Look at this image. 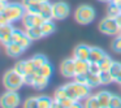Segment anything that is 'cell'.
Segmentation results:
<instances>
[{
  "instance_id": "cell-1",
  "label": "cell",
  "mask_w": 121,
  "mask_h": 108,
  "mask_svg": "<svg viewBox=\"0 0 121 108\" xmlns=\"http://www.w3.org/2000/svg\"><path fill=\"white\" fill-rule=\"evenodd\" d=\"M25 13L26 9L22 5V3H7L4 9L0 12V24H13L18 20H22Z\"/></svg>"
},
{
  "instance_id": "cell-2",
  "label": "cell",
  "mask_w": 121,
  "mask_h": 108,
  "mask_svg": "<svg viewBox=\"0 0 121 108\" xmlns=\"http://www.w3.org/2000/svg\"><path fill=\"white\" fill-rule=\"evenodd\" d=\"M64 89H65V91H66L68 98H70L74 102H79V100H82V99H86L90 95L91 87L86 86V85H81V83H78V82L73 81V82H69V83L64 85Z\"/></svg>"
},
{
  "instance_id": "cell-3",
  "label": "cell",
  "mask_w": 121,
  "mask_h": 108,
  "mask_svg": "<svg viewBox=\"0 0 121 108\" xmlns=\"http://www.w3.org/2000/svg\"><path fill=\"white\" fill-rule=\"evenodd\" d=\"M96 13L95 9L89 4H81L74 11V20L79 25H90L94 22Z\"/></svg>"
},
{
  "instance_id": "cell-4",
  "label": "cell",
  "mask_w": 121,
  "mask_h": 108,
  "mask_svg": "<svg viewBox=\"0 0 121 108\" xmlns=\"http://www.w3.org/2000/svg\"><path fill=\"white\" fill-rule=\"evenodd\" d=\"M3 85L7 90L11 91H18L21 89V86L24 85V76H21L20 73H17L14 69L5 72L3 77Z\"/></svg>"
},
{
  "instance_id": "cell-5",
  "label": "cell",
  "mask_w": 121,
  "mask_h": 108,
  "mask_svg": "<svg viewBox=\"0 0 121 108\" xmlns=\"http://www.w3.org/2000/svg\"><path fill=\"white\" fill-rule=\"evenodd\" d=\"M98 29L102 34L104 35H118L120 34V27H118L117 22H116V18H112V17L105 16L102 21L98 25Z\"/></svg>"
},
{
  "instance_id": "cell-6",
  "label": "cell",
  "mask_w": 121,
  "mask_h": 108,
  "mask_svg": "<svg viewBox=\"0 0 121 108\" xmlns=\"http://www.w3.org/2000/svg\"><path fill=\"white\" fill-rule=\"evenodd\" d=\"M20 103H21V98L17 91L7 90L0 96V107L1 108H17Z\"/></svg>"
},
{
  "instance_id": "cell-7",
  "label": "cell",
  "mask_w": 121,
  "mask_h": 108,
  "mask_svg": "<svg viewBox=\"0 0 121 108\" xmlns=\"http://www.w3.org/2000/svg\"><path fill=\"white\" fill-rule=\"evenodd\" d=\"M70 14V7L65 1H56L52 4V16L53 20L63 21Z\"/></svg>"
},
{
  "instance_id": "cell-8",
  "label": "cell",
  "mask_w": 121,
  "mask_h": 108,
  "mask_svg": "<svg viewBox=\"0 0 121 108\" xmlns=\"http://www.w3.org/2000/svg\"><path fill=\"white\" fill-rule=\"evenodd\" d=\"M44 21L46 20L40 14H34V13H29V12H26L22 17V24H24L25 29L33 26H40Z\"/></svg>"
},
{
  "instance_id": "cell-9",
  "label": "cell",
  "mask_w": 121,
  "mask_h": 108,
  "mask_svg": "<svg viewBox=\"0 0 121 108\" xmlns=\"http://www.w3.org/2000/svg\"><path fill=\"white\" fill-rule=\"evenodd\" d=\"M60 73L65 78H74L76 68H74V59H65L60 64Z\"/></svg>"
},
{
  "instance_id": "cell-10",
  "label": "cell",
  "mask_w": 121,
  "mask_h": 108,
  "mask_svg": "<svg viewBox=\"0 0 121 108\" xmlns=\"http://www.w3.org/2000/svg\"><path fill=\"white\" fill-rule=\"evenodd\" d=\"M21 3L25 7L26 12L34 13V14H39L40 9H42V5H43V3L39 1V0H22Z\"/></svg>"
},
{
  "instance_id": "cell-11",
  "label": "cell",
  "mask_w": 121,
  "mask_h": 108,
  "mask_svg": "<svg viewBox=\"0 0 121 108\" xmlns=\"http://www.w3.org/2000/svg\"><path fill=\"white\" fill-rule=\"evenodd\" d=\"M13 30L14 27L12 26V24H7V25H3L0 27V42L3 43L4 46L7 43L11 42V38H12V34H13Z\"/></svg>"
},
{
  "instance_id": "cell-12",
  "label": "cell",
  "mask_w": 121,
  "mask_h": 108,
  "mask_svg": "<svg viewBox=\"0 0 121 108\" xmlns=\"http://www.w3.org/2000/svg\"><path fill=\"white\" fill-rule=\"evenodd\" d=\"M96 99L100 104V108H109V103L112 99V92L107 91V90H100L96 94Z\"/></svg>"
},
{
  "instance_id": "cell-13",
  "label": "cell",
  "mask_w": 121,
  "mask_h": 108,
  "mask_svg": "<svg viewBox=\"0 0 121 108\" xmlns=\"http://www.w3.org/2000/svg\"><path fill=\"white\" fill-rule=\"evenodd\" d=\"M25 51V48L22 46H20L18 43H14V42H9L5 44V52L8 53V56L11 57H17V56L22 55Z\"/></svg>"
},
{
  "instance_id": "cell-14",
  "label": "cell",
  "mask_w": 121,
  "mask_h": 108,
  "mask_svg": "<svg viewBox=\"0 0 121 108\" xmlns=\"http://www.w3.org/2000/svg\"><path fill=\"white\" fill-rule=\"evenodd\" d=\"M90 56V46L86 44H78L74 48L73 59H81V60H89Z\"/></svg>"
},
{
  "instance_id": "cell-15",
  "label": "cell",
  "mask_w": 121,
  "mask_h": 108,
  "mask_svg": "<svg viewBox=\"0 0 121 108\" xmlns=\"http://www.w3.org/2000/svg\"><path fill=\"white\" fill-rule=\"evenodd\" d=\"M89 60H81V59H74V68H76V76L77 74H86L89 73Z\"/></svg>"
},
{
  "instance_id": "cell-16",
  "label": "cell",
  "mask_w": 121,
  "mask_h": 108,
  "mask_svg": "<svg viewBox=\"0 0 121 108\" xmlns=\"http://www.w3.org/2000/svg\"><path fill=\"white\" fill-rule=\"evenodd\" d=\"M105 55H107V53H105L100 47H90L89 61H91V63H99Z\"/></svg>"
},
{
  "instance_id": "cell-17",
  "label": "cell",
  "mask_w": 121,
  "mask_h": 108,
  "mask_svg": "<svg viewBox=\"0 0 121 108\" xmlns=\"http://www.w3.org/2000/svg\"><path fill=\"white\" fill-rule=\"evenodd\" d=\"M48 82H50V78L42 76V74H39L37 72V76H35L34 82H33V87L37 89V90H43L48 86Z\"/></svg>"
},
{
  "instance_id": "cell-18",
  "label": "cell",
  "mask_w": 121,
  "mask_h": 108,
  "mask_svg": "<svg viewBox=\"0 0 121 108\" xmlns=\"http://www.w3.org/2000/svg\"><path fill=\"white\" fill-rule=\"evenodd\" d=\"M25 33L27 34V37L30 38L31 40H38L40 38H43V31H42V27L40 26H33V27H27L25 30Z\"/></svg>"
},
{
  "instance_id": "cell-19",
  "label": "cell",
  "mask_w": 121,
  "mask_h": 108,
  "mask_svg": "<svg viewBox=\"0 0 121 108\" xmlns=\"http://www.w3.org/2000/svg\"><path fill=\"white\" fill-rule=\"evenodd\" d=\"M40 16L46 20V21H50V20H53V16H52V4L50 1H46L43 3L42 5V9H40Z\"/></svg>"
},
{
  "instance_id": "cell-20",
  "label": "cell",
  "mask_w": 121,
  "mask_h": 108,
  "mask_svg": "<svg viewBox=\"0 0 121 108\" xmlns=\"http://www.w3.org/2000/svg\"><path fill=\"white\" fill-rule=\"evenodd\" d=\"M40 27H42V31H43V35H44V37H48V35L53 34L55 30H56L55 24L52 22V20H50V21H44L42 25H40Z\"/></svg>"
},
{
  "instance_id": "cell-21",
  "label": "cell",
  "mask_w": 121,
  "mask_h": 108,
  "mask_svg": "<svg viewBox=\"0 0 121 108\" xmlns=\"http://www.w3.org/2000/svg\"><path fill=\"white\" fill-rule=\"evenodd\" d=\"M83 108H100V104L96 99V95H89L85 99Z\"/></svg>"
},
{
  "instance_id": "cell-22",
  "label": "cell",
  "mask_w": 121,
  "mask_h": 108,
  "mask_svg": "<svg viewBox=\"0 0 121 108\" xmlns=\"http://www.w3.org/2000/svg\"><path fill=\"white\" fill-rule=\"evenodd\" d=\"M37 72L39 74H42V76L47 77V78H51V76H52V73H53V69H52V65H51V64L47 61V63L43 64L40 68H38Z\"/></svg>"
},
{
  "instance_id": "cell-23",
  "label": "cell",
  "mask_w": 121,
  "mask_h": 108,
  "mask_svg": "<svg viewBox=\"0 0 121 108\" xmlns=\"http://www.w3.org/2000/svg\"><path fill=\"white\" fill-rule=\"evenodd\" d=\"M87 76V85H89V87H98V86H100V77H99V74H92V73H87L86 74Z\"/></svg>"
},
{
  "instance_id": "cell-24",
  "label": "cell",
  "mask_w": 121,
  "mask_h": 108,
  "mask_svg": "<svg viewBox=\"0 0 121 108\" xmlns=\"http://www.w3.org/2000/svg\"><path fill=\"white\" fill-rule=\"evenodd\" d=\"M99 77H100V83L104 85V86H107V85L115 82V79H113L112 74L109 73V70H102L99 73Z\"/></svg>"
},
{
  "instance_id": "cell-25",
  "label": "cell",
  "mask_w": 121,
  "mask_h": 108,
  "mask_svg": "<svg viewBox=\"0 0 121 108\" xmlns=\"http://www.w3.org/2000/svg\"><path fill=\"white\" fill-rule=\"evenodd\" d=\"M121 13V8L118 5L113 3H108V7H107V16L108 17H112V18H116L118 14Z\"/></svg>"
},
{
  "instance_id": "cell-26",
  "label": "cell",
  "mask_w": 121,
  "mask_h": 108,
  "mask_svg": "<svg viewBox=\"0 0 121 108\" xmlns=\"http://www.w3.org/2000/svg\"><path fill=\"white\" fill-rule=\"evenodd\" d=\"M52 100L48 96H38V107L39 108H51Z\"/></svg>"
},
{
  "instance_id": "cell-27",
  "label": "cell",
  "mask_w": 121,
  "mask_h": 108,
  "mask_svg": "<svg viewBox=\"0 0 121 108\" xmlns=\"http://www.w3.org/2000/svg\"><path fill=\"white\" fill-rule=\"evenodd\" d=\"M112 63H113L112 59H111L108 55H105L104 57H103L102 60L99 61V66H100V69H102V70H109Z\"/></svg>"
},
{
  "instance_id": "cell-28",
  "label": "cell",
  "mask_w": 121,
  "mask_h": 108,
  "mask_svg": "<svg viewBox=\"0 0 121 108\" xmlns=\"http://www.w3.org/2000/svg\"><path fill=\"white\" fill-rule=\"evenodd\" d=\"M13 69L17 72V73L21 74V76H24V74L26 73V60H20V61H17V63L14 64Z\"/></svg>"
},
{
  "instance_id": "cell-29",
  "label": "cell",
  "mask_w": 121,
  "mask_h": 108,
  "mask_svg": "<svg viewBox=\"0 0 121 108\" xmlns=\"http://www.w3.org/2000/svg\"><path fill=\"white\" fill-rule=\"evenodd\" d=\"M111 48H112L113 52L121 53V35L120 34L112 40V43H111Z\"/></svg>"
},
{
  "instance_id": "cell-30",
  "label": "cell",
  "mask_w": 121,
  "mask_h": 108,
  "mask_svg": "<svg viewBox=\"0 0 121 108\" xmlns=\"http://www.w3.org/2000/svg\"><path fill=\"white\" fill-rule=\"evenodd\" d=\"M65 98H68V95H66V91H65V89H64V86H61V87H59V89H56L55 90V94H53V99L55 100H63V99H65Z\"/></svg>"
},
{
  "instance_id": "cell-31",
  "label": "cell",
  "mask_w": 121,
  "mask_h": 108,
  "mask_svg": "<svg viewBox=\"0 0 121 108\" xmlns=\"http://www.w3.org/2000/svg\"><path fill=\"white\" fill-rule=\"evenodd\" d=\"M24 108H38V96L27 98L24 102Z\"/></svg>"
},
{
  "instance_id": "cell-32",
  "label": "cell",
  "mask_w": 121,
  "mask_h": 108,
  "mask_svg": "<svg viewBox=\"0 0 121 108\" xmlns=\"http://www.w3.org/2000/svg\"><path fill=\"white\" fill-rule=\"evenodd\" d=\"M26 34L25 31H22V30L20 29H14L13 30V34H12V38H11V42H14V43H18L20 40L24 38V35Z\"/></svg>"
},
{
  "instance_id": "cell-33",
  "label": "cell",
  "mask_w": 121,
  "mask_h": 108,
  "mask_svg": "<svg viewBox=\"0 0 121 108\" xmlns=\"http://www.w3.org/2000/svg\"><path fill=\"white\" fill-rule=\"evenodd\" d=\"M33 61H34V64H35V66H37V69L38 68H40V66L43 65V64H46L47 63V57H46L44 55H35L34 57L31 59Z\"/></svg>"
},
{
  "instance_id": "cell-34",
  "label": "cell",
  "mask_w": 121,
  "mask_h": 108,
  "mask_svg": "<svg viewBox=\"0 0 121 108\" xmlns=\"http://www.w3.org/2000/svg\"><path fill=\"white\" fill-rule=\"evenodd\" d=\"M120 70H121V63H118V61H113L112 65H111V68H109V73L112 74L113 79H115L116 76L120 73Z\"/></svg>"
},
{
  "instance_id": "cell-35",
  "label": "cell",
  "mask_w": 121,
  "mask_h": 108,
  "mask_svg": "<svg viewBox=\"0 0 121 108\" xmlns=\"http://www.w3.org/2000/svg\"><path fill=\"white\" fill-rule=\"evenodd\" d=\"M109 108H121V96L117 94H112V99L109 103Z\"/></svg>"
},
{
  "instance_id": "cell-36",
  "label": "cell",
  "mask_w": 121,
  "mask_h": 108,
  "mask_svg": "<svg viewBox=\"0 0 121 108\" xmlns=\"http://www.w3.org/2000/svg\"><path fill=\"white\" fill-rule=\"evenodd\" d=\"M35 76H37V72H34V73H26V74H24V83L25 85H29V86H33V82H34Z\"/></svg>"
},
{
  "instance_id": "cell-37",
  "label": "cell",
  "mask_w": 121,
  "mask_h": 108,
  "mask_svg": "<svg viewBox=\"0 0 121 108\" xmlns=\"http://www.w3.org/2000/svg\"><path fill=\"white\" fill-rule=\"evenodd\" d=\"M89 72L92 74H99L100 72H102V69H100V66H99V63H91V61H90Z\"/></svg>"
},
{
  "instance_id": "cell-38",
  "label": "cell",
  "mask_w": 121,
  "mask_h": 108,
  "mask_svg": "<svg viewBox=\"0 0 121 108\" xmlns=\"http://www.w3.org/2000/svg\"><path fill=\"white\" fill-rule=\"evenodd\" d=\"M31 42H33V40L30 39L29 37H27V34H25V35H24V38H22V39L18 42V44H20V46H22V47H24L25 50H27V48L30 47V44H31Z\"/></svg>"
},
{
  "instance_id": "cell-39",
  "label": "cell",
  "mask_w": 121,
  "mask_h": 108,
  "mask_svg": "<svg viewBox=\"0 0 121 108\" xmlns=\"http://www.w3.org/2000/svg\"><path fill=\"white\" fill-rule=\"evenodd\" d=\"M34 72H37V66H35L34 61L29 59V60H26V73H34Z\"/></svg>"
},
{
  "instance_id": "cell-40",
  "label": "cell",
  "mask_w": 121,
  "mask_h": 108,
  "mask_svg": "<svg viewBox=\"0 0 121 108\" xmlns=\"http://www.w3.org/2000/svg\"><path fill=\"white\" fill-rule=\"evenodd\" d=\"M73 102H74V100H72L70 98H65V99L60 100V103L63 104V107H64V108H69L72 104H73Z\"/></svg>"
},
{
  "instance_id": "cell-41",
  "label": "cell",
  "mask_w": 121,
  "mask_h": 108,
  "mask_svg": "<svg viewBox=\"0 0 121 108\" xmlns=\"http://www.w3.org/2000/svg\"><path fill=\"white\" fill-rule=\"evenodd\" d=\"M51 108H64V107H63V104H61L59 100H55V99H53V100H52V104H51Z\"/></svg>"
},
{
  "instance_id": "cell-42",
  "label": "cell",
  "mask_w": 121,
  "mask_h": 108,
  "mask_svg": "<svg viewBox=\"0 0 121 108\" xmlns=\"http://www.w3.org/2000/svg\"><path fill=\"white\" fill-rule=\"evenodd\" d=\"M69 108H83V104H81L79 102H73V104Z\"/></svg>"
},
{
  "instance_id": "cell-43",
  "label": "cell",
  "mask_w": 121,
  "mask_h": 108,
  "mask_svg": "<svg viewBox=\"0 0 121 108\" xmlns=\"http://www.w3.org/2000/svg\"><path fill=\"white\" fill-rule=\"evenodd\" d=\"M115 82H116V83H120V85H121V70H120V73H118L117 76H116Z\"/></svg>"
},
{
  "instance_id": "cell-44",
  "label": "cell",
  "mask_w": 121,
  "mask_h": 108,
  "mask_svg": "<svg viewBox=\"0 0 121 108\" xmlns=\"http://www.w3.org/2000/svg\"><path fill=\"white\" fill-rule=\"evenodd\" d=\"M116 22H117V25H118V27H120V30H121V13L118 14L117 17H116Z\"/></svg>"
},
{
  "instance_id": "cell-45",
  "label": "cell",
  "mask_w": 121,
  "mask_h": 108,
  "mask_svg": "<svg viewBox=\"0 0 121 108\" xmlns=\"http://www.w3.org/2000/svg\"><path fill=\"white\" fill-rule=\"evenodd\" d=\"M5 4H7V1H1V0H0V12H1V11L4 9V7H5Z\"/></svg>"
},
{
  "instance_id": "cell-46",
  "label": "cell",
  "mask_w": 121,
  "mask_h": 108,
  "mask_svg": "<svg viewBox=\"0 0 121 108\" xmlns=\"http://www.w3.org/2000/svg\"><path fill=\"white\" fill-rule=\"evenodd\" d=\"M99 1H103V3H109V0H99Z\"/></svg>"
},
{
  "instance_id": "cell-47",
  "label": "cell",
  "mask_w": 121,
  "mask_h": 108,
  "mask_svg": "<svg viewBox=\"0 0 121 108\" xmlns=\"http://www.w3.org/2000/svg\"><path fill=\"white\" fill-rule=\"evenodd\" d=\"M39 1H42V3H46V1H50V0H39Z\"/></svg>"
},
{
  "instance_id": "cell-48",
  "label": "cell",
  "mask_w": 121,
  "mask_h": 108,
  "mask_svg": "<svg viewBox=\"0 0 121 108\" xmlns=\"http://www.w3.org/2000/svg\"><path fill=\"white\" fill-rule=\"evenodd\" d=\"M1 26H3V25H1V24H0V27H1Z\"/></svg>"
},
{
  "instance_id": "cell-49",
  "label": "cell",
  "mask_w": 121,
  "mask_h": 108,
  "mask_svg": "<svg viewBox=\"0 0 121 108\" xmlns=\"http://www.w3.org/2000/svg\"><path fill=\"white\" fill-rule=\"evenodd\" d=\"M1 1H7V0H1Z\"/></svg>"
},
{
  "instance_id": "cell-50",
  "label": "cell",
  "mask_w": 121,
  "mask_h": 108,
  "mask_svg": "<svg viewBox=\"0 0 121 108\" xmlns=\"http://www.w3.org/2000/svg\"><path fill=\"white\" fill-rule=\"evenodd\" d=\"M120 35H121V31H120Z\"/></svg>"
},
{
  "instance_id": "cell-51",
  "label": "cell",
  "mask_w": 121,
  "mask_h": 108,
  "mask_svg": "<svg viewBox=\"0 0 121 108\" xmlns=\"http://www.w3.org/2000/svg\"><path fill=\"white\" fill-rule=\"evenodd\" d=\"M120 8H121V7H120Z\"/></svg>"
},
{
  "instance_id": "cell-52",
  "label": "cell",
  "mask_w": 121,
  "mask_h": 108,
  "mask_svg": "<svg viewBox=\"0 0 121 108\" xmlns=\"http://www.w3.org/2000/svg\"><path fill=\"white\" fill-rule=\"evenodd\" d=\"M38 108H39V107H38Z\"/></svg>"
}]
</instances>
